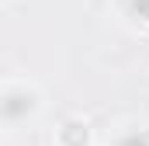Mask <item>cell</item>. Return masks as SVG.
<instances>
[{
    "label": "cell",
    "mask_w": 149,
    "mask_h": 146,
    "mask_svg": "<svg viewBox=\"0 0 149 146\" xmlns=\"http://www.w3.org/2000/svg\"><path fill=\"white\" fill-rule=\"evenodd\" d=\"M45 115V91L24 73H7L0 80V129L3 136H17L35 129Z\"/></svg>",
    "instance_id": "obj_1"
},
{
    "label": "cell",
    "mask_w": 149,
    "mask_h": 146,
    "mask_svg": "<svg viewBox=\"0 0 149 146\" xmlns=\"http://www.w3.org/2000/svg\"><path fill=\"white\" fill-rule=\"evenodd\" d=\"M97 146H149V118L128 115L108 125V132L97 139Z\"/></svg>",
    "instance_id": "obj_2"
},
{
    "label": "cell",
    "mask_w": 149,
    "mask_h": 146,
    "mask_svg": "<svg viewBox=\"0 0 149 146\" xmlns=\"http://www.w3.org/2000/svg\"><path fill=\"white\" fill-rule=\"evenodd\" d=\"M52 146H97V132L87 115H66L52 129Z\"/></svg>",
    "instance_id": "obj_3"
},
{
    "label": "cell",
    "mask_w": 149,
    "mask_h": 146,
    "mask_svg": "<svg viewBox=\"0 0 149 146\" xmlns=\"http://www.w3.org/2000/svg\"><path fill=\"white\" fill-rule=\"evenodd\" d=\"M114 14L125 25H132L139 32H149V0H114Z\"/></svg>",
    "instance_id": "obj_4"
},
{
    "label": "cell",
    "mask_w": 149,
    "mask_h": 146,
    "mask_svg": "<svg viewBox=\"0 0 149 146\" xmlns=\"http://www.w3.org/2000/svg\"><path fill=\"white\" fill-rule=\"evenodd\" d=\"M14 4H21V0H0V7H3V11H10Z\"/></svg>",
    "instance_id": "obj_5"
}]
</instances>
